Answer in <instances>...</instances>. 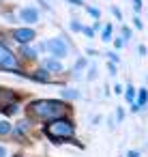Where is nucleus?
<instances>
[{
  "mask_svg": "<svg viewBox=\"0 0 148 157\" xmlns=\"http://www.w3.org/2000/svg\"><path fill=\"white\" fill-rule=\"evenodd\" d=\"M28 112L35 114L37 118H58L67 112V105L56 99H39L28 105Z\"/></svg>",
  "mask_w": 148,
  "mask_h": 157,
  "instance_id": "obj_1",
  "label": "nucleus"
},
{
  "mask_svg": "<svg viewBox=\"0 0 148 157\" xmlns=\"http://www.w3.org/2000/svg\"><path fill=\"white\" fill-rule=\"evenodd\" d=\"M75 131L73 123L67 121V118H58V121H52L47 127H45V133L52 138V140H62V138H71Z\"/></svg>",
  "mask_w": 148,
  "mask_h": 157,
  "instance_id": "obj_2",
  "label": "nucleus"
},
{
  "mask_svg": "<svg viewBox=\"0 0 148 157\" xmlns=\"http://www.w3.org/2000/svg\"><path fill=\"white\" fill-rule=\"evenodd\" d=\"M0 69L20 73V71H17V58H15V54H13L7 45H2V43H0Z\"/></svg>",
  "mask_w": 148,
  "mask_h": 157,
  "instance_id": "obj_3",
  "label": "nucleus"
},
{
  "mask_svg": "<svg viewBox=\"0 0 148 157\" xmlns=\"http://www.w3.org/2000/svg\"><path fill=\"white\" fill-rule=\"evenodd\" d=\"M45 48H47L56 58L67 56V45H65V41H62V39H50V41L45 43Z\"/></svg>",
  "mask_w": 148,
  "mask_h": 157,
  "instance_id": "obj_4",
  "label": "nucleus"
},
{
  "mask_svg": "<svg viewBox=\"0 0 148 157\" xmlns=\"http://www.w3.org/2000/svg\"><path fill=\"white\" fill-rule=\"evenodd\" d=\"M13 37H15V41H20L22 45H26V43H30L35 39V30L32 28H17L13 33Z\"/></svg>",
  "mask_w": 148,
  "mask_h": 157,
  "instance_id": "obj_5",
  "label": "nucleus"
},
{
  "mask_svg": "<svg viewBox=\"0 0 148 157\" xmlns=\"http://www.w3.org/2000/svg\"><path fill=\"white\" fill-rule=\"evenodd\" d=\"M11 103H15V93L9 88H0V108H9Z\"/></svg>",
  "mask_w": 148,
  "mask_h": 157,
  "instance_id": "obj_6",
  "label": "nucleus"
},
{
  "mask_svg": "<svg viewBox=\"0 0 148 157\" xmlns=\"http://www.w3.org/2000/svg\"><path fill=\"white\" fill-rule=\"evenodd\" d=\"M20 17H22L24 22H28V24H35V22L39 20V11H37L35 7H24V9L20 11Z\"/></svg>",
  "mask_w": 148,
  "mask_h": 157,
  "instance_id": "obj_7",
  "label": "nucleus"
},
{
  "mask_svg": "<svg viewBox=\"0 0 148 157\" xmlns=\"http://www.w3.org/2000/svg\"><path fill=\"white\" fill-rule=\"evenodd\" d=\"M43 67H45V71H54V73L62 71V65H60L58 60H52V58H47V60L43 63Z\"/></svg>",
  "mask_w": 148,
  "mask_h": 157,
  "instance_id": "obj_8",
  "label": "nucleus"
},
{
  "mask_svg": "<svg viewBox=\"0 0 148 157\" xmlns=\"http://www.w3.org/2000/svg\"><path fill=\"white\" fill-rule=\"evenodd\" d=\"M146 101H148V90H146V88H142V90H139V99H137V103L133 105V110H135V112H137V110H142V108L146 105Z\"/></svg>",
  "mask_w": 148,
  "mask_h": 157,
  "instance_id": "obj_9",
  "label": "nucleus"
},
{
  "mask_svg": "<svg viewBox=\"0 0 148 157\" xmlns=\"http://www.w3.org/2000/svg\"><path fill=\"white\" fill-rule=\"evenodd\" d=\"M30 78H32V80H39V82H50V78H47L45 71H37V73H32Z\"/></svg>",
  "mask_w": 148,
  "mask_h": 157,
  "instance_id": "obj_10",
  "label": "nucleus"
},
{
  "mask_svg": "<svg viewBox=\"0 0 148 157\" xmlns=\"http://www.w3.org/2000/svg\"><path fill=\"white\" fill-rule=\"evenodd\" d=\"M9 131H11V125H9L7 121H0V133L5 136V133H9Z\"/></svg>",
  "mask_w": 148,
  "mask_h": 157,
  "instance_id": "obj_11",
  "label": "nucleus"
},
{
  "mask_svg": "<svg viewBox=\"0 0 148 157\" xmlns=\"http://www.w3.org/2000/svg\"><path fill=\"white\" fill-rule=\"evenodd\" d=\"M22 52H24V56H28V58H37V50H30V48H24Z\"/></svg>",
  "mask_w": 148,
  "mask_h": 157,
  "instance_id": "obj_12",
  "label": "nucleus"
},
{
  "mask_svg": "<svg viewBox=\"0 0 148 157\" xmlns=\"http://www.w3.org/2000/svg\"><path fill=\"white\" fill-rule=\"evenodd\" d=\"M109 35H112V26H109V24H105V28H103V41H107V39H109Z\"/></svg>",
  "mask_w": 148,
  "mask_h": 157,
  "instance_id": "obj_13",
  "label": "nucleus"
},
{
  "mask_svg": "<svg viewBox=\"0 0 148 157\" xmlns=\"http://www.w3.org/2000/svg\"><path fill=\"white\" fill-rule=\"evenodd\" d=\"M62 97H69V99H77V90H62Z\"/></svg>",
  "mask_w": 148,
  "mask_h": 157,
  "instance_id": "obj_14",
  "label": "nucleus"
},
{
  "mask_svg": "<svg viewBox=\"0 0 148 157\" xmlns=\"http://www.w3.org/2000/svg\"><path fill=\"white\" fill-rule=\"evenodd\" d=\"M124 97H127L129 101H133V97H135V90H133V86H127V93H124Z\"/></svg>",
  "mask_w": 148,
  "mask_h": 157,
  "instance_id": "obj_15",
  "label": "nucleus"
},
{
  "mask_svg": "<svg viewBox=\"0 0 148 157\" xmlns=\"http://www.w3.org/2000/svg\"><path fill=\"white\" fill-rule=\"evenodd\" d=\"M86 11H88L90 15H94V17H99V11H97V9H92V7H86Z\"/></svg>",
  "mask_w": 148,
  "mask_h": 157,
  "instance_id": "obj_16",
  "label": "nucleus"
},
{
  "mask_svg": "<svg viewBox=\"0 0 148 157\" xmlns=\"http://www.w3.org/2000/svg\"><path fill=\"white\" fill-rule=\"evenodd\" d=\"M133 9H135V11L142 9V0H133Z\"/></svg>",
  "mask_w": 148,
  "mask_h": 157,
  "instance_id": "obj_17",
  "label": "nucleus"
},
{
  "mask_svg": "<svg viewBox=\"0 0 148 157\" xmlns=\"http://www.w3.org/2000/svg\"><path fill=\"white\" fill-rule=\"evenodd\" d=\"M133 24H135V26H137V30H142V26H144V24H142V22H139V17H135V20H133Z\"/></svg>",
  "mask_w": 148,
  "mask_h": 157,
  "instance_id": "obj_18",
  "label": "nucleus"
},
{
  "mask_svg": "<svg viewBox=\"0 0 148 157\" xmlns=\"http://www.w3.org/2000/svg\"><path fill=\"white\" fill-rule=\"evenodd\" d=\"M112 13H114V15H116V17H120V20H122V13H120V11H118V9H116V7H114V9H112Z\"/></svg>",
  "mask_w": 148,
  "mask_h": 157,
  "instance_id": "obj_19",
  "label": "nucleus"
},
{
  "mask_svg": "<svg viewBox=\"0 0 148 157\" xmlns=\"http://www.w3.org/2000/svg\"><path fill=\"white\" fill-rule=\"evenodd\" d=\"M116 116H118V121H122V116H124V112H122V108H118V112H116Z\"/></svg>",
  "mask_w": 148,
  "mask_h": 157,
  "instance_id": "obj_20",
  "label": "nucleus"
},
{
  "mask_svg": "<svg viewBox=\"0 0 148 157\" xmlns=\"http://www.w3.org/2000/svg\"><path fill=\"white\" fill-rule=\"evenodd\" d=\"M71 28H73V30H82V26H80L77 22H73V24H71Z\"/></svg>",
  "mask_w": 148,
  "mask_h": 157,
  "instance_id": "obj_21",
  "label": "nucleus"
},
{
  "mask_svg": "<svg viewBox=\"0 0 148 157\" xmlns=\"http://www.w3.org/2000/svg\"><path fill=\"white\" fill-rule=\"evenodd\" d=\"M124 45V39H116V48H122Z\"/></svg>",
  "mask_w": 148,
  "mask_h": 157,
  "instance_id": "obj_22",
  "label": "nucleus"
},
{
  "mask_svg": "<svg viewBox=\"0 0 148 157\" xmlns=\"http://www.w3.org/2000/svg\"><path fill=\"white\" fill-rule=\"evenodd\" d=\"M127 157H139V153H137V151H129V155H127Z\"/></svg>",
  "mask_w": 148,
  "mask_h": 157,
  "instance_id": "obj_23",
  "label": "nucleus"
},
{
  "mask_svg": "<svg viewBox=\"0 0 148 157\" xmlns=\"http://www.w3.org/2000/svg\"><path fill=\"white\" fill-rule=\"evenodd\" d=\"M0 157H7V148L5 146H0Z\"/></svg>",
  "mask_w": 148,
  "mask_h": 157,
  "instance_id": "obj_24",
  "label": "nucleus"
}]
</instances>
